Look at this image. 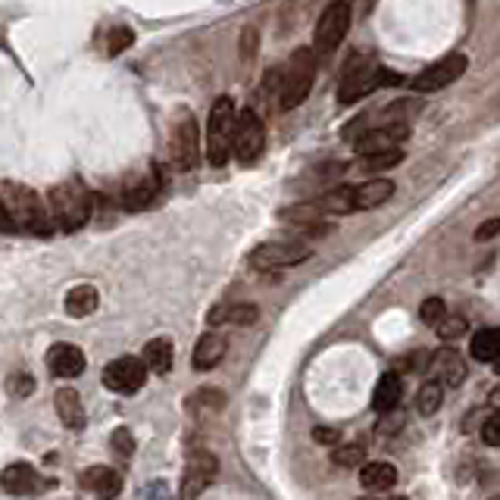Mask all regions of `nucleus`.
I'll list each match as a JSON object with an SVG mask.
<instances>
[{"mask_svg": "<svg viewBox=\"0 0 500 500\" xmlns=\"http://www.w3.org/2000/svg\"><path fill=\"white\" fill-rule=\"evenodd\" d=\"M0 197H4V207L10 213L16 231H32V235H51L54 231V220L47 213V201L38 197L28 185H19V181H4L0 185Z\"/></svg>", "mask_w": 500, "mask_h": 500, "instance_id": "1", "label": "nucleus"}, {"mask_svg": "<svg viewBox=\"0 0 500 500\" xmlns=\"http://www.w3.org/2000/svg\"><path fill=\"white\" fill-rule=\"evenodd\" d=\"M266 147V125L253 110H241L235 119V138H231V153L241 166H253L263 157Z\"/></svg>", "mask_w": 500, "mask_h": 500, "instance_id": "6", "label": "nucleus"}, {"mask_svg": "<svg viewBox=\"0 0 500 500\" xmlns=\"http://www.w3.org/2000/svg\"><path fill=\"white\" fill-rule=\"evenodd\" d=\"M0 488L10 497H32V495H41L44 488H51V482H47L32 463H10V466H4V473H0Z\"/></svg>", "mask_w": 500, "mask_h": 500, "instance_id": "14", "label": "nucleus"}, {"mask_svg": "<svg viewBox=\"0 0 500 500\" xmlns=\"http://www.w3.org/2000/svg\"><path fill=\"white\" fill-rule=\"evenodd\" d=\"M313 438L319 441V445L338 447V441H341V435H338L335 428H313Z\"/></svg>", "mask_w": 500, "mask_h": 500, "instance_id": "42", "label": "nucleus"}, {"mask_svg": "<svg viewBox=\"0 0 500 500\" xmlns=\"http://www.w3.org/2000/svg\"><path fill=\"white\" fill-rule=\"evenodd\" d=\"M322 213L328 216H348L357 213V201H354V185H338L332 191H326L322 197H316Z\"/></svg>", "mask_w": 500, "mask_h": 500, "instance_id": "24", "label": "nucleus"}, {"mask_svg": "<svg viewBox=\"0 0 500 500\" xmlns=\"http://www.w3.org/2000/svg\"><path fill=\"white\" fill-rule=\"evenodd\" d=\"M191 410H222L225 407V394L220 388H201L194 391V397L188 400Z\"/></svg>", "mask_w": 500, "mask_h": 500, "instance_id": "34", "label": "nucleus"}, {"mask_svg": "<svg viewBox=\"0 0 500 500\" xmlns=\"http://www.w3.org/2000/svg\"><path fill=\"white\" fill-rule=\"evenodd\" d=\"M169 151H172V163L179 172H191L201 163V125L191 113H181L172 125V141H169Z\"/></svg>", "mask_w": 500, "mask_h": 500, "instance_id": "7", "label": "nucleus"}, {"mask_svg": "<svg viewBox=\"0 0 500 500\" xmlns=\"http://www.w3.org/2000/svg\"><path fill=\"white\" fill-rule=\"evenodd\" d=\"M135 44V32L129 25H113L110 34H107V56H119L123 51Z\"/></svg>", "mask_w": 500, "mask_h": 500, "instance_id": "33", "label": "nucleus"}, {"mask_svg": "<svg viewBox=\"0 0 500 500\" xmlns=\"http://www.w3.org/2000/svg\"><path fill=\"white\" fill-rule=\"evenodd\" d=\"M397 163H404V151H388V153H372V157H360L357 169L360 172H388Z\"/></svg>", "mask_w": 500, "mask_h": 500, "instance_id": "30", "label": "nucleus"}, {"mask_svg": "<svg viewBox=\"0 0 500 500\" xmlns=\"http://www.w3.org/2000/svg\"><path fill=\"white\" fill-rule=\"evenodd\" d=\"M79 485L91 495H97V500H116L123 491V475L110 466H88L79 478Z\"/></svg>", "mask_w": 500, "mask_h": 500, "instance_id": "18", "label": "nucleus"}, {"mask_svg": "<svg viewBox=\"0 0 500 500\" xmlns=\"http://www.w3.org/2000/svg\"><path fill=\"white\" fill-rule=\"evenodd\" d=\"M101 307V294H97L94 285H79L66 294V313L82 319V316H91L94 309Z\"/></svg>", "mask_w": 500, "mask_h": 500, "instance_id": "26", "label": "nucleus"}, {"mask_svg": "<svg viewBox=\"0 0 500 500\" xmlns=\"http://www.w3.org/2000/svg\"><path fill=\"white\" fill-rule=\"evenodd\" d=\"M319 216H322V210H319V203H316V201L294 203V207L281 210V220H285V222H294V225H309V222L319 220Z\"/></svg>", "mask_w": 500, "mask_h": 500, "instance_id": "32", "label": "nucleus"}, {"mask_svg": "<svg viewBox=\"0 0 500 500\" xmlns=\"http://www.w3.org/2000/svg\"><path fill=\"white\" fill-rule=\"evenodd\" d=\"M216 473H220V460H216L210 450H191L188 466H185V475H181L179 500H197L203 491L210 488V485H213Z\"/></svg>", "mask_w": 500, "mask_h": 500, "instance_id": "12", "label": "nucleus"}, {"mask_svg": "<svg viewBox=\"0 0 500 500\" xmlns=\"http://www.w3.org/2000/svg\"><path fill=\"white\" fill-rule=\"evenodd\" d=\"M469 322L463 319V316H445V319L435 326V332H438L441 341H456L460 335H466Z\"/></svg>", "mask_w": 500, "mask_h": 500, "instance_id": "35", "label": "nucleus"}, {"mask_svg": "<svg viewBox=\"0 0 500 500\" xmlns=\"http://www.w3.org/2000/svg\"><path fill=\"white\" fill-rule=\"evenodd\" d=\"M309 257H313V248H307L300 241H270L253 248L250 266L253 270H285V266L307 263Z\"/></svg>", "mask_w": 500, "mask_h": 500, "instance_id": "10", "label": "nucleus"}, {"mask_svg": "<svg viewBox=\"0 0 500 500\" xmlns=\"http://www.w3.org/2000/svg\"><path fill=\"white\" fill-rule=\"evenodd\" d=\"M495 235H500V220H485L475 229V241H491Z\"/></svg>", "mask_w": 500, "mask_h": 500, "instance_id": "41", "label": "nucleus"}, {"mask_svg": "<svg viewBox=\"0 0 500 500\" xmlns=\"http://www.w3.org/2000/svg\"><path fill=\"white\" fill-rule=\"evenodd\" d=\"M495 366H497V372H500V357H497V363H495Z\"/></svg>", "mask_w": 500, "mask_h": 500, "instance_id": "45", "label": "nucleus"}, {"mask_svg": "<svg viewBox=\"0 0 500 500\" xmlns=\"http://www.w3.org/2000/svg\"><path fill=\"white\" fill-rule=\"evenodd\" d=\"M101 382L113 394H135L147 382V366L141 357H116L113 363L103 366Z\"/></svg>", "mask_w": 500, "mask_h": 500, "instance_id": "11", "label": "nucleus"}, {"mask_svg": "<svg viewBox=\"0 0 500 500\" xmlns=\"http://www.w3.org/2000/svg\"><path fill=\"white\" fill-rule=\"evenodd\" d=\"M394 181L391 179H366L363 185H354V201H357V210H376L382 207L385 201L394 197Z\"/></svg>", "mask_w": 500, "mask_h": 500, "instance_id": "20", "label": "nucleus"}, {"mask_svg": "<svg viewBox=\"0 0 500 500\" xmlns=\"http://www.w3.org/2000/svg\"><path fill=\"white\" fill-rule=\"evenodd\" d=\"M91 210H94V197L79 179H66L56 188H51L47 197V213L54 220V229L63 231H79L88 225Z\"/></svg>", "mask_w": 500, "mask_h": 500, "instance_id": "2", "label": "nucleus"}, {"mask_svg": "<svg viewBox=\"0 0 500 500\" xmlns=\"http://www.w3.org/2000/svg\"><path fill=\"white\" fill-rule=\"evenodd\" d=\"M426 372L432 376V382L450 385V388H456V385H460L463 378H466V360H463V357L456 354L454 348H438L432 357H428Z\"/></svg>", "mask_w": 500, "mask_h": 500, "instance_id": "15", "label": "nucleus"}, {"mask_svg": "<svg viewBox=\"0 0 500 500\" xmlns=\"http://www.w3.org/2000/svg\"><path fill=\"white\" fill-rule=\"evenodd\" d=\"M419 316H422V322H426V326L435 328L447 316L445 300H441V298H426V300H422V307H419Z\"/></svg>", "mask_w": 500, "mask_h": 500, "instance_id": "36", "label": "nucleus"}, {"mask_svg": "<svg viewBox=\"0 0 500 500\" xmlns=\"http://www.w3.org/2000/svg\"><path fill=\"white\" fill-rule=\"evenodd\" d=\"M6 391H10L13 397H28V394L34 391V378L25 376V372H16V376L6 382Z\"/></svg>", "mask_w": 500, "mask_h": 500, "instance_id": "38", "label": "nucleus"}, {"mask_svg": "<svg viewBox=\"0 0 500 500\" xmlns=\"http://www.w3.org/2000/svg\"><path fill=\"white\" fill-rule=\"evenodd\" d=\"M260 319V309L253 304H231V307H213L210 309V322H231V326H253Z\"/></svg>", "mask_w": 500, "mask_h": 500, "instance_id": "28", "label": "nucleus"}, {"mask_svg": "<svg viewBox=\"0 0 500 500\" xmlns=\"http://www.w3.org/2000/svg\"><path fill=\"white\" fill-rule=\"evenodd\" d=\"M407 138H410V125L388 123V125H378V129H366L363 135L354 141V147L360 157H372V153L400 151V144H404Z\"/></svg>", "mask_w": 500, "mask_h": 500, "instance_id": "13", "label": "nucleus"}, {"mask_svg": "<svg viewBox=\"0 0 500 500\" xmlns=\"http://www.w3.org/2000/svg\"><path fill=\"white\" fill-rule=\"evenodd\" d=\"M360 500H376V497H360Z\"/></svg>", "mask_w": 500, "mask_h": 500, "instance_id": "46", "label": "nucleus"}, {"mask_svg": "<svg viewBox=\"0 0 500 500\" xmlns=\"http://www.w3.org/2000/svg\"><path fill=\"white\" fill-rule=\"evenodd\" d=\"M400 397H404V382H400V376L397 372H385V376L378 378L376 391H372V410H378L382 417L385 413H394Z\"/></svg>", "mask_w": 500, "mask_h": 500, "instance_id": "21", "label": "nucleus"}, {"mask_svg": "<svg viewBox=\"0 0 500 500\" xmlns=\"http://www.w3.org/2000/svg\"><path fill=\"white\" fill-rule=\"evenodd\" d=\"M404 79L400 75H391L388 69H378L372 66L366 56H350L348 66H344V75L338 82V101L341 103H357L360 97L372 94L378 84H400Z\"/></svg>", "mask_w": 500, "mask_h": 500, "instance_id": "4", "label": "nucleus"}, {"mask_svg": "<svg viewBox=\"0 0 500 500\" xmlns=\"http://www.w3.org/2000/svg\"><path fill=\"white\" fill-rule=\"evenodd\" d=\"M54 410L56 417H60V422L66 428H82L84 426V407H82V397L75 394L73 388H60L54 394Z\"/></svg>", "mask_w": 500, "mask_h": 500, "instance_id": "22", "label": "nucleus"}, {"mask_svg": "<svg viewBox=\"0 0 500 500\" xmlns=\"http://www.w3.org/2000/svg\"><path fill=\"white\" fill-rule=\"evenodd\" d=\"M0 231H16V225H13L10 213H6V207H4V197H0Z\"/></svg>", "mask_w": 500, "mask_h": 500, "instance_id": "43", "label": "nucleus"}, {"mask_svg": "<svg viewBox=\"0 0 500 500\" xmlns=\"http://www.w3.org/2000/svg\"><path fill=\"white\" fill-rule=\"evenodd\" d=\"M394 482H397V469L385 460L366 463L363 473H360V485L366 491H388V488H394Z\"/></svg>", "mask_w": 500, "mask_h": 500, "instance_id": "25", "label": "nucleus"}, {"mask_svg": "<svg viewBox=\"0 0 500 500\" xmlns=\"http://www.w3.org/2000/svg\"><path fill=\"white\" fill-rule=\"evenodd\" d=\"M391 500H404V497H391Z\"/></svg>", "mask_w": 500, "mask_h": 500, "instance_id": "47", "label": "nucleus"}, {"mask_svg": "<svg viewBox=\"0 0 500 500\" xmlns=\"http://www.w3.org/2000/svg\"><path fill=\"white\" fill-rule=\"evenodd\" d=\"M160 169L153 166L147 175H141V179H132L129 185H125V191H123V207L125 210H147L153 201L160 197Z\"/></svg>", "mask_w": 500, "mask_h": 500, "instance_id": "17", "label": "nucleus"}, {"mask_svg": "<svg viewBox=\"0 0 500 500\" xmlns=\"http://www.w3.org/2000/svg\"><path fill=\"white\" fill-rule=\"evenodd\" d=\"M495 500H500V497H495Z\"/></svg>", "mask_w": 500, "mask_h": 500, "instance_id": "48", "label": "nucleus"}, {"mask_svg": "<svg viewBox=\"0 0 500 500\" xmlns=\"http://www.w3.org/2000/svg\"><path fill=\"white\" fill-rule=\"evenodd\" d=\"M316 79V54L313 47H298L288 60V66L281 69L279 79V107L281 110H298L300 103L309 97Z\"/></svg>", "mask_w": 500, "mask_h": 500, "instance_id": "3", "label": "nucleus"}, {"mask_svg": "<svg viewBox=\"0 0 500 500\" xmlns=\"http://www.w3.org/2000/svg\"><path fill=\"white\" fill-rule=\"evenodd\" d=\"M441 404H445V385L428 378L417 394V410L422 413V417H435V413L441 410Z\"/></svg>", "mask_w": 500, "mask_h": 500, "instance_id": "29", "label": "nucleus"}, {"mask_svg": "<svg viewBox=\"0 0 500 500\" xmlns=\"http://www.w3.org/2000/svg\"><path fill=\"white\" fill-rule=\"evenodd\" d=\"M225 350H229V341H225L222 335H216V332L201 335V341H197V348H194V357H191L194 369H197V372L216 369V366L222 363Z\"/></svg>", "mask_w": 500, "mask_h": 500, "instance_id": "19", "label": "nucleus"}, {"mask_svg": "<svg viewBox=\"0 0 500 500\" xmlns=\"http://www.w3.org/2000/svg\"><path fill=\"white\" fill-rule=\"evenodd\" d=\"M113 447H116L119 456H132V454H135V438H132L129 428H116V432H113Z\"/></svg>", "mask_w": 500, "mask_h": 500, "instance_id": "39", "label": "nucleus"}, {"mask_svg": "<svg viewBox=\"0 0 500 500\" xmlns=\"http://www.w3.org/2000/svg\"><path fill=\"white\" fill-rule=\"evenodd\" d=\"M491 404H495V407H497V410H500V385H497V388H495V391H491Z\"/></svg>", "mask_w": 500, "mask_h": 500, "instance_id": "44", "label": "nucleus"}, {"mask_svg": "<svg viewBox=\"0 0 500 500\" xmlns=\"http://www.w3.org/2000/svg\"><path fill=\"white\" fill-rule=\"evenodd\" d=\"M235 103L231 97H216L207 119V160L210 166H225L231 157V138H235Z\"/></svg>", "mask_w": 500, "mask_h": 500, "instance_id": "5", "label": "nucleus"}, {"mask_svg": "<svg viewBox=\"0 0 500 500\" xmlns=\"http://www.w3.org/2000/svg\"><path fill=\"white\" fill-rule=\"evenodd\" d=\"M482 441L488 447H500V410L482 422Z\"/></svg>", "mask_w": 500, "mask_h": 500, "instance_id": "37", "label": "nucleus"}, {"mask_svg": "<svg viewBox=\"0 0 500 500\" xmlns=\"http://www.w3.org/2000/svg\"><path fill=\"white\" fill-rule=\"evenodd\" d=\"M332 463L341 469H357L366 466V447L363 445H338L332 450Z\"/></svg>", "mask_w": 500, "mask_h": 500, "instance_id": "31", "label": "nucleus"}, {"mask_svg": "<svg viewBox=\"0 0 500 500\" xmlns=\"http://www.w3.org/2000/svg\"><path fill=\"white\" fill-rule=\"evenodd\" d=\"M84 366H88V360H84L82 348H75V344L69 341H60L47 350V369H51L56 378H79Z\"/></svg>", "mask_w": 500, "mask_h": 500, "instance_id": "16", "label": "nucleus"}, {"mask_svg": "<svg viewBox=\"0 0 500 500\" xmlns=\"http://www.w3.org/2000/svg\"><path fill=\"white\" fill-rule=\"evenodd\" d=\"M469 354L478 363H497L500 357V328H482L469 341Z\"/></svg>", "mask_w": 500, "mask_h": 500, "instance_id": "27", "label": "nucleus"}, {"mask_svg": "<svg viewBox=\"0 0 500 500\" xmlns=\"http://www.w3.org/2000/svg\"><path fill=\"white\" fill-rule=\"evenodd\" d=\"M350 28V4H328L313 28V54L328 56Z\"/></svg>", "mask_w": 500, "mask_h": 500, "instance_id": "8", "label": "nucleus"}, {"mask_svg": "<svg viewBox=\"0 0 500 500\" xmlns=\"http://www.w3.org/2000/svg\"><path fill=\"white\" fill-rule=\"evenodd\" d=\"M172 357H175L172 341H169V338H153V341H147L144 357H141V360H144L147 372L169 376V369H172Z\"/></svg>", "mask_w": 500, "mask_h": 500, "instance_id": "23", "label": "nucleus"}, {"mask_svg": "<svg viewBox=\"0 0 500 500\" xmlns=\"http://www.w3.org/2000/svg\"><path fill=\"white\" fill-rule=\"evenodd\" d=\"M466 69H469L466 54H447L445 60L432 63V66H426L422 73H417V79L410 82V88L419 91V94H432V91H441V88H447V84H454Z\"/></svg>", "mask_w": 500, "mask_h": 500, "instance_id": "9", "label": "nucleus"}, {"mask_svg": "<svg viewBox=\"0 0 500 500\" xmlns=\"http://www.w3.org/2000/svg\"><path fill=\"white\" fill-rule=\"evenodd\" d=\"M400 422H404V417H400L397 410L394 413H385L382 422H378V435H394L400 428Z\"/></svg>", "mask_w": 500, "mask_h": 500, "instance_id": "40", "label": "nucleus"}]
</instances>
